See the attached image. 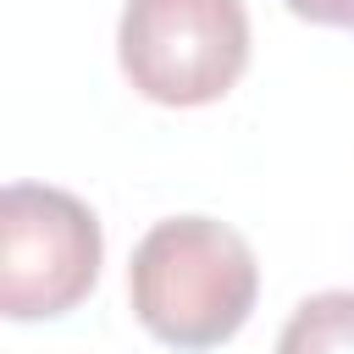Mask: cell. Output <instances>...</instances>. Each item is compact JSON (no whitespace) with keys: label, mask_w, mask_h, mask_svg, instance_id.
Instances as JSON below:
<instances>
[{"label":"cell","mask_w":354,"mask_h":354,"mask_svg":"<svg viewBox=\"0 0 354 354\" xmlns=\"http://www.w3.org/2000/svg\"><path fill=\"white\" fill-rule=\"evenodd\" d=\"M260 293L254 249L210 216L155 221L127 266V299L149 337L171 348H216L227 343Z\"/></svg>","instance_id":"obj_1"},{"label":"cell","mask_w":354,"mask_h":354,"mask_svg":"<svg viewBox=\"0 0 354 354\" xmlns=\"http://www.w3.org/2000/svg\"><path fill=\"white\" fill-rule=\"evenodd\" d=\"M116 55L144 100L210 105L249 66V11L243 0H127Z\"/></svg>","instance_id":"obj_2"},{"label":"cell","mask_w":354,"mask_h":354,"mask_svg":"<svg viewBox=\"0 0 354 354\" xmlns=\"http://www.w3.org/2000/svg\"><path fill=\"white\" fill-rule=\"evenodd\" d=\"M105 238L94 210L44 183L0 194V310L11 321H50L88 299L100 282Z\"/></svg>","instance_id":"obj_3"},{"label":"cell","mask_w":354,"mask_h":354,"mask_svg":"<svg viewBox=\"0 0 354 354\" xmlns=\"http://www.w3.org/2000/svg\"><path fill=\"white\" fill-rule=\"evenodd\" d=\"M277 354H354V288H332V293L304 299L288 315Z\"/></svg>","instance_id":"obj_4"},{"label":"cell","mask_w":354,"mask_h":354,"mask_svg":"<svg viewBox=\"0 0 354 354\" xmlns=\"http://www.w3.org/2000/svg\"><path fill=\"white\" fill-rule=\"evenodd\" d=\"M282 6L321 28H354V0H282Z\"/></svg>","instance_id":"obj_5"}]
</instances>
